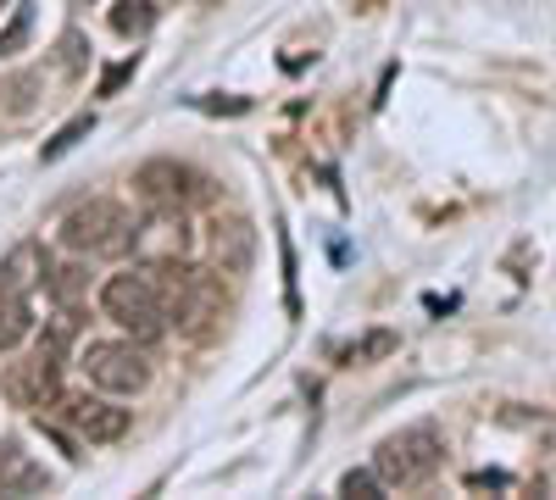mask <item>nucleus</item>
Listing matches in <instances>:
<instances>
[{
  "label": "nucleus",
  "mask_w": 556,
  "mask_h": 500,
  "mask_svg": "<svg viewBox=\"0 0 556 500\" xmlns=\"http://www.w3.org/2000/svg\"><path fill=\"white\" fill-rule=\"evenodd\" d=\"M78 368L106 395H139L151 384V361H146V350H139V339H89Z\"/></svg>",
  "instance_id": "5"
},
{
  "label": "nucleus",
  "mask_w": 556,
  "mask_h": 500,
  "mask_svg": "<svg viewBox=\"0 0 556 500\" xmlns=\"http://www.w3.org/2000/svg\"><path fill=\"white\" fill-rule=\"evenodd\" d=\"M134 256L146 267L190 256V217H184V206H151L146 222H134Z\"/></svg>",
  "instance_id": "7"
},
{
  "label": "nucleus",
  "mask_w": 556,
  "mask_h": 500,
  "mask_svg": "<svg viewBox=\"0 0 556 500\" xmlns=\"http://www.w3.org/2000/svg\"><path fill=\"white\" fill-rule=\"evenodd\" d=\"M0 389H7L12 406H23V412H39V406H51L62 395V339L51 334L45 345H34L23 361H12L7 379H0Z\"/></svg>",
  "instance_id": "6"
},
{
  "label": "nucleus",
  "mask_w": 556,
  "mask_h": 500,
  "mask_svg": "<svg viewBox=\"0 0 556 500\" xmlns=\"http://www.w3.org/2000/svg\"><path fill=\"white\" fill-rule=\"evenodd\" d=\"M62 406H67L73 434L89 439V445H112V439L128 434V412H123V406H112V400H101V395H73Z\"/></svg>",
  "instance_id": "10"
},
{
  "label": "nucleus",
  "mask_w": 556,
  "mask_h": 500,
  "mask_svg": "<svg viewBox=\"0 0 556 500\" xmlns=\"http://www.w3.org/2000/svg\"><path fill=\"white\" fill-rule=\"evenodd\" d=\"M151 284L162 295V311H167V329L190 334V339H206L223 317V272L217 267H190L184 261H162L151 267Z\"/></svg>",
  "instance_id": "1"
},
{
  "label": "nucleus",
  "mask_w": 556,
  "mask_h": 500,
  "mask_svg": "<svg viewBox=\"0 0 556 500\" xmlns=\"http://www.w3.org/2000/svg\"><path fill=\"white\" fill-rule=\"evenodd\" d=\"M139 195L151 206H190L206 195V178L190 172L184 162H146L139 167Z\"/></svg>",
  "instance_id": "8"
},
{
  "label": "nucleus",
  "mask_w": 556,
  "mask_h": 500,
  "mask_svg": "<svg viewBox=\"0 0 556 500\" xmlns=\"http://www.w3.org/2000/svg\"><path fill=\"white\" fill-rule=\"evenodd\" d=\"M45 284H51V295L62 300V311H78V300H84V290H89V272H84L78 261H67V267L45 272Z\"/></svg>",
  "instance_id": "13"
},
{
  "label": "nucleus",
  "mask_w": 556,
  "mask_h": 500,
  "mask_svg": "<svg viewBox=\"0 0 556 500\" xmlns=\"http://www.w3.org/2000/svg\"><path fill=\"white\" fill-rule=\"evenodd\" d=\"M45 272H51V256H45L39 240L12 245V256L0 261V300H28L45 284Z\"/></svg>",
  "instance_id": "11"
},
{
  "label": "nucleus",
  "mask_w": 556,
  "mask_h": 500,
  "mask_svg": "<svg viewBox=\"0 0 556 500\" xmlns=\"http://www.w3.org/2000/svg\"><path fill=\"white\" fill-rule=\"evenodd\" d=\"M128 78H134V62H117V67H106V73H101V95H117V89H123Z\"/></svg>",
  "instance_id": "21"
},
{
  "label": "nucleus",
  "mask_w": 556,
  "mask_h": 500,
  "mask_svg": "<svg viewBox=\"0 0 556 500\" xmlns=\"http://www.w3.org/2000/svg\"><path fill=\"white\" fill-rule=\"evenodd\" d=\"M206 256H212V267L217 272H251V261H256V229L245 217H212V229H206Z\"/></svg>",
  "instance_id": "9"
},
{
  "label": "nucleus",
  "mask_w": 556,
  "mask_h": 500,
  "mask_svg": "<svg viewBox=\"0 0 556 500\" xmlns=\"http://www.w3.org/2000/svg\"><path fill=\"white\" fill-rule=\"evenodd\" d=\"M101 306H106L112 323H117L123 334H134L139 345H156V339L167 334V311H162V295H156V284H151V267H146V272H117V279H106Z\"/></svg>",
  "instance_id": "3"
},
{
  "label": "nucleus",
  "mask_w": 556,
  "mask_h": 500,
  "mask_svg": "<svg viewBox=\"0 0 556 500\" xmlns=\"http://www.w3.org/2000/svg\"><path fill=\"white\" fill-rule=\"evenodd\" d=\"M34 329V317H28V300H0V350H17Z\"/></svg>",
  "instance_id": "16"
},
{
  "label": "nucleus",
  "mask_w": 556,
  "mask_h": 500,
  "mask_svg": "<svg viewBox=\"0 0 556 500\" xmlns=\"http://www.w3.org/2000/svg\"><path fill=\"white\" fill-rule=\"evenodd\" d=\"M468 484H473V489H506V484H513V478H506V473H473Z\"/></svg>",
  "instance_id": "23"
},
{
  "label": "nucleus",
  "mask_w": 556,
  "mask_h": 500,
  "mask_svg": "<svg viewBox=\"0 0 556 500\" xmlns=\"http://www.w3.org/2000/svg\"><path fill=\"white\" fill-rule=\"evenodd\" d=\"M62 245L73 256H123L134 251V217L123 201H84L62 217Z\"/></svg>",
  "instance_id": "2"
},
{
  "label": "nucleus",
  "mask_w": 556,
  "mask_h": 500,
  "mask_svg": "<svg viewBox=\"0 0 556 500\" xmlns=\"http://www.w3.org/2000/svg\"><path fill=\"white\" fill-rule=\"evenodd\" d=\"M445 462V445L434 428H401L379 445V457H374V473L390 484V489H417V484H429Z\"/></svg>",
  "instance_id": "4"
},
{
  "label": "nucleus",
  "mask_w": 556,
  "mask_h": 500,
  "mask_svg": "<svg viewBox=\"0 0 556 500\" xmlns=\"http://www.w3.org/2000/svg\"><path fill=\"white\" fill-rule=\"evenodd\" d=\"M151 23H156V7H151V0H117V7H112V28H117L123 39H146Z\"/></svg>",
  "instance_id": "15"
},
{
  "label": "nucleus",
  "mask_w": 556,
  "mask_h": 500,
  "mask_svg": "<svg viewBox=\"0 0 556 500\" xmlns=\"http://www.w3.org/2000/svg\"><path fill=\"white\" fill-rule=\"evenodd\" d=\"M51 489V473H45L28 450L0 445V495H45Z\"/></svg>",
  "instance_id": "12"
},
{
  "label": "nucleus",
  "mask_w": 556,
  "mask_h": 500,
  "mask_svg": "<svg viewBox=\"0 0 556 500\" xmlns=\"http://www.w3.org/2000/svg\"><path fill=\"white\" fill-rule=\"evenodd\" d=\"M201 106H206V112H251V101H212V95H206Z\"/></svg>",
  "instance_id": "24"
},
{
  "label": "nucleus",
  "mask_w": 556,
  "mask_h": 500,
  "mask_svg": "<svg viewBox=\"0 0 556 500\" xmlns=\"http://www.w3.org/2000/svg\"><path fill=\"white\" fill-rule=\"evenodd\" d=\"M401 339L390 334V329H379V334H362V339H351V345H340L334 356L345 361V368H367V361H379V356H390Z\"/></svg>",
  "instance_id": "14"
},
{
  "label": "nucleus",
  "mask_w": 556,
  "mask_h": 500,
  "mask_svg": "<svg viewBox=\"0 0 556 500\" xmlns=\"http://www.w3.org/2000/svg\"><path fill=\"white\" fill-rule=\"evenodd\" d=\"M0 7H7V0H0Z\"/></svg>",
  "instance_id": "25"
},
{
  "label": "nucleus",
  "mask_w": 556,
  "mask_h": 500,
  "mask_svg": "<svg viewBox=\"0 0 556 500\" xmlns=\"http://www.w3.org/2000/svg\"><path fill=\"white\" fill-rule=\"evenodd\" d=\"M89 128H96V112H84V117H73V123H67V128L56 133V140H51V145H45V151H39V156H45V162H56V156H67V151H73V145L84 140V133H89Z\"/></svg>",
  "instance_id": "17"
},
{
  "label": "nucleus",
  "mask_w": 556,
  "mask_h": 500,
  "mask_svg": "<svg viewBox=\"0 0 556 500\" xmlns=\"http://www.w3.org/2000/svg\"><path fill=\"white\" fill-rule=\"evenodd\" d=\"M379 489H384V478H379V473H367V467L340 478V495H351V500H379Z\"/></svg>",
  "instance_id": "18"
},
{
  "label": "nucleus",
  "mask_w": 556,
  "mask_h": 500,
  "mask_svg": "<svg viewBox=\"0 0 556 500\" xmlns=\"http://www.w3.org/2000/svg\"><path fill=\"white\" fill-rule=\"evenodd\" d=\"M28 23H34V17H28V7H23V12H17V23H12L7 34H0V56H12V51H17V44L28 39Z\"/></svg>",
  "instance_id": "20"
},
{
  "label": "nucleus",
  "mask_w": 556,
  "mask_h": 500,
  "mask_svg": "<svg viewBox=\"0 0 556 500\" xmlns=\"http://www.w3.org/2000/svg\"><path fill=\"white\" fill-rule=\"evenodd\" d=\"M34 89H39V78H34V73H17V78L7 84V95H17V101H12V112H17V117H23V112H34Z\"/></svg>",
  "instance_id": "19"
},
{
  "label": "nucleus",
  "mask_w": 556,
  "mask_h": 500,
  "mask_svg": "<svg viewBox=\"0 0 556 500\" xmlns=\"http://www.w3.org/2000/svg\"><path fill=\"white\" fill-rule=\"evenodd\" d=\"M62 51H67V56H62L67 73H78V67H84V34H67V39H62Z\"/></svg>",
  "instance_id": "22"
}]
</instances>
